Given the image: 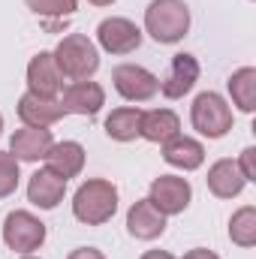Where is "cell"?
Segmentation results:
<instances>
[{
	"mask_svg": "<svg viewBox=\"0 0 256 259\" xmlns=\"http://www.w3.org/2000/svg\"><path fill=\"white\" fill-rule=\"evenodd\" d=\"M52 145H55V136L49 127H21L9 139V154L18 163H39L46 160Z\"/></svg>",
	"mask_w": 256,
	"mask_h": 259,
	"instance_id": "8fae6325",
	"label": "cell"
},
{
	"mask_svg": "<svg viewBox=\"0 0 256 259\" xmlns=\"http://www.w3.org/2000/svg\"><path fill=\"white\" fill-rule=\"evenodd\" d=\"M142 127V109L139 106H121L112 109V115L106 118V136L115 142H133Z\"/></svg>",
	"mask_w": 256,
	"mask_h": 259,
	"instance_id": "44dd1931",
	"label": "cell"
},
{
	"mask_svg": "<svg viewBox=\"0 0 256 259\" xmlns=\"http://www.w3.org/2000/svg\"><path fill=\"white\" fill-rule=\"evenodd\" d=\"M190 30V6L184 0H151L145 9V33L160 46H175Z\"/></svg>",
	"mask_w": 256,
	"mask_h": 259,
	"instance_id": "6da1fadb",
	"label": "cell"
},
{
	"mask_svg": "<svg viewBox=\"0 0 256 259\" xmlns=\"http://www.w3.org/2000/svg\"><path fill=\"white\" fill-rule=\"evenodd\" d=\"M118 211V187L106 178H88L72 196V214L84 226H103Z\"/></svg>",
	"mask_w": 256,
	"mask_h": 259,
	"instance_id": "7a4b0ae2",
	"label": "cell"
},
{
	"mask_svg": "<svg viewBox=\"0 0 256 259\" xmlns=\"http://www.w3.org/2000/svg\"><path fill=\"white\" fill-rule=\"evenodd\" d=\"M163 160L175 169H184V172H193L205 163V145L196 142L190 136H175L163 145Z\"/></svg>",
	"mask_w": 256,
	"mask_h": 259,
	"instance_id": "d6986e66",
	"label": "cell"
},
{
	"mask_svg": "<svg viewBox=\"0 0 256 259\" xmlns=\"http://www.w3.org/2000/svg\"><path fill=\"white\" fill-rule=\"evenodd\" d=\"M238 163V169H241V175H244V181L250 184V181H256V148L250 145V148H244L241 151V157L235 160Z\"/></svg>",
	"mask_w": 256,
	"mask_h": 259,
	"instance_id": "d4e9b609",
	"label": "cell"
},
{
	"mask_svg": "<svg viewBox=\"0 0 256 259\" xmlns=\"http://www.w3.org/2000/svg\"><path fill=\"white\" fill-rule=\"evenodd\" d=\"M139 136L154 142V145H166L169 139L181 136V118L172 109H154V112H142V127Z\"/></svg>",
	"mask_w": 256,
	"mask_h": 259,
	"instance_id": "ac0fdd59",
	"label": "cell"
},
{
	"mask_svg": "<svg viewBox=\"0 0 256 259\" xmlns=\"http://www.w3.org/2000/svg\"><path fill=\"white\" fill-rule=\"evenodd\" d=\"M199 61L187 55V52H181V55H175L172 58V64H169V72H166V78H160V94L166 97V100H181L184 94H190L193 88H196V81H199Z\"/></svg>",
	"mask_w": 256,
	"mask_h": 259,
	"instance_id": "7c38bea8",
	"label": "cell"
},
{
	"mask_svg": "<svg viewBox=\"0 0 256 259\" xmlns=\"http://www.w3.org/2000/svg\"><path fill=\"white\" fill-rule=\"evenodd\" d=\"M18 181H21V172H18V160L9 154V151H0V199L12 196L18 190Z\"/></svg>",
	"mask_w": 256,
	"mask_h": 259,
	"instance_id": "cb8c5ba5",
	"label": "cell"
},
{
	"mask_svg": "<svg viewBox=\"0 0 256 259\" xmlns=\"http://www.w3.org/2000/svg\"><path fill=\"white\" fill-rule=\"evenodd\" d=\"M52 55H55L61 75L72 78V81H84L100 69V49L84 33H66Z\"/></svg>",
	"mask_w": 256,
	"mask_h": 259,
	"instance_id": "3957f363",
	"label": "cell"
},
{
	"mask_svg": "<svg viewBox=\"0 0 256 259\" xmlns=\"http://www.w3.org/2000/svg\"><path fill=\"white\" fill-rule=\"evenodd\" d=\"M64 193H66V181L61 175H55L52 169H39L27 181V199H30V205H36L42 211L58 208L64 202Z\"/></svg>",
	"mask_w": 256,
	"mask_h": 259,
	"instance_id": "5bb4252c",
	"label": "cell"
},
{
	"mask_svg": "<svg viewBox=\"0 0 256 259\" xmlns=\"http://www.w3.org/2000/svg\"><path fill=\"white\" fill-rule=\"evenodd\" d=\"M151 205L166 214V217H175V214H184L187 205L193 199V187L187 178H178V175H160L151 181V190H148Z\"/></svg>",
	"mask_w": 256,
	"mask_h": 259,
	"instance_id": "52a82bcc",
	"label": "cell"
},
{
	"mask_svg": "<svg viewBox=\"0 0 256 259\" xmlns=\"http://www.w3.org/2000/svg\"><path fill=\"white\" fill-rule=\"evenodd\" d=\"M3 241L15 253H33L46 244V223L30 211H9L3 220Z\"/></svg>",
	"mask_w": 256,
	"mask_h": 259,
	"instance_id": "5b68a950",
	"label": "cell"
},
{
	"mask_svg": "<svg viewBox=\"0 0 256 259\" xmlns=\"http://www.w3.org/2000/svg\"><path fill=\"white\" fill-rule=\"evenodd\" d=\"M112 84H115V91L124 100H130V103H148L160 91V78L151 69H145V66H139V64L115 66L112 69Z\"/></svg>",
	"mask_w": 256,
	"mask_h": 259,
	"instance_id": "8992f818",
	"label": "cell"
},
{
	"mask_svg": "<svg viewBox=\"0 0 256 259\" xmlns=\"http://www.w3.org/2000/svg\"><path fill=\"white\" fill-rule=\"evenodd\" d=\"M229 238L238 247H253L256 244V208L253 205H244V208H238L232 214V220H229Z\"/></svg>",
	"mask_w": 256,
	"mask_h": 259,
	"instance_id": "7402d4cb",
	"label": "cell"
},
{
	"mask_svg": "<svg viewBox=\"0 0 256 259\" xmlns=\"http://www.w3.org/2000/svg\"><path fill=\"white\" fill-rule=\"evenodd\" d=\"M0 133H3V115H0Z\"/></svg>",
	"mask_w": 256,
	"mask_h": 259,
	"instance_id": "4dcf8cb0",
	"label": "cell"
},
{
	"mask_svg": "<svg viewBox=\"0 0 256 259\" xmlns=\"http://www.w3.org/2000/svg\"><path fill=\"white\" fill-rule=\"evenodd\" d=\"M232 121H235V118H232V106H229L220 94L205 91V94H199V97L193 100L190 124L199 136H205V139H223V136L232 130Z\"/></svg>",
	"mask_w": 256,
	"mask_h": 259,
	"instance_id": "277c9868",
	"label": "cell"
},
{
	"mask_svg": "<svg viewBox=\"0 0 256 259\" xmlns=\"http://www.w3.org/2000/svg\"><path fill=\"white\" fill-rule=\"evenodd\" d=\"M46 169H52V172L61 175L64 181L81 175V169H84V148H81L78 142H72V139L55 142V145L49 148V154H46Z\"/></svg>",
	"mask_w": 256,
	"mask_h": 259,
	"instance_id": "2e32d148",
	"label": "cell"
},
{
	"mask_svg": "<svg viewBox=\"0 0 256 259\" xmlns=\"http://www.w3.org/2000/svg\"><path fill=\"white\" fill-rule=\"evenodd\" d=\"M15 112H18V118H21L24 127H52V124H58L64 118L61 100H42V97H36L30 91L18 100Z\"/></svg>",
	"mask_w": 256,
	"mask_h": 259,
	"instance_id": "9a60e30c",
	"label": "cell"
},
{
	"mask_svg": "<svg viewBox=\"0 0 256 259\" xmlns=\"http://www.w3.org/2000/svg\"><path fill=\"white\" fill-rule=\"evenodd\" d=\"M21 259H39V256H33V253H24V256H21Z\"/></svg>",
	"mask_w": 256,
	"mask_h": 259,
	"instance_id": "f546056e",
	"label": "cell"
},
{
	"mask_svg": "<svg viewBox=\"0 0 256 259\" xmlns=\"http://www.w3.org/2000/svg\"><path fill=\"white\" fill-rule=\"evenodd\" d=\"M181 259H220L214 250H205V247H193V250H187Z\"/></svg>",
	"mask_w": 256,
	"mask_h": 259,
	"instance_id": "4316f807",
	"label": "cell"
},
{
	"mask_svg": "<svg viewBox=\"0 0 256 259\" xmlns=\"http://www.w3.org/2000/svg\"><path fill=\"white\" fill-rule=\"evenodd\" d=\"M142 30L121 15H112V18H103L97 24V42L103 52L109 55H133L139 46H142Z\"/></svg>",
	"mask_w": 256,
	"mask_h": 259,
	"instance_id": "ba28073f",
	"label": "cell"
},
{
	"mask_svg": "<svg viewBox=\"0 0 256 259\" xmlns=\"http://www.w3.org/2000/svg\"><path fill=\"white\" fill-rule=\"evenodd\" d=\"M30 12H36L39 18H49V21H64L72 18L75 9H78V0H24Z\"/></svg>",
	"mask_w": 256,
	"mask_h": 259,
	"instance_id": "603a6c76",
	"label": "cell"
},
{
	"mask_svg": "<svg viewBox=\"0 0 256 259\" xmlns=\"http://www.w3.org/2000/svg\"><path fill=\"white\" fill-rule=\"evenodd\" d=\"M66 259H106V253L97 250V247H75Z\"/></svg>",
	"mask_w": 256,
	"mask_h": 259,
	"instance_id": "484cf974",
	"label": "cell"
},
{
	"mask_svg": "<svg viewBox=\"0 0 256 259\" xmlns=\"http://www.w3.org/2000/svg\"><path fill=\"white\" fill-rule=\"evenodd\" d=\"M61 88H64V75L55 64V55L52 52L33 55L27 64V91L42 97V100H58Z\"/></svg>",
	"mask_w": 256,
	"mask_h": 259,
	"instance_id": "9c48e42d",
	"label": "cell"
},
{
	"mask_svg": "<svg viewBox=\"0 0 256 259\" xmlns=\"http://www.w3.org/2000/svg\"><path fill=\"white\" fill-rule=\"evenodd\" d=\"M208 190L217 196V199H235V196H241L244 190V175H241V169H238V163L235 160H217L211 169H208Z\"/></svg>",
	"mask_w": 256,
	"mask_h": 259,
	"instance_id": "e0dca14e",
	"label": "cell"
},
{
	"mask_svg": "<svg viewBox=\"0 0 256 259\" xmlns=\"http://www.w3.org/2000/svg\"><path fill=\"white\" fill-rule=\"evenodd\" d=\"M88 3H94V6H112L115 0H88Z\"/></svg>",
	"mask_w": 256,
	"mask_h": 259,
	"instance_id": "f1b7e54d",
	"label": "cell"
},
{
	"mask_svg": "<svg viewBox=\"0 0 256 259\" xmlns=\"http://www.w3.org/2000/svg\"><path fill=\"white\" fill-rule=\"evenodd\" d=\"M64 115H81V118H94L103 106H106V91L103 84L84 78V81H72L61 97Z\"/></svg>",
	"mask_w": 256,
	"mask_h": 259,
	"instance_id": "30bf717a",
	"label": "cell"
},
{
	"mask_svg": "<svg viewBox=\"0 0 256 259\" xmlns=\"http://www.w3.org/2000/svg\"><path fill=\"white\" fill-rule=\"evenodd\" d=\"M142 259H178V256H172L169 250H148V253H142Z\"/></svg>",
	"mask_w": 256,
	"mask_h": 259,
	"instance_id": "83f0119b",
	"label": "cell"
},
{
	"mask_svg": "<svg viewBox=\"0 0 256 259\" xmlns=\"http://www.w3.org/2000/svg\"><path fill=\"white\" fill-rule=\"evenodd\" d=\"M226 88H229L232 103H235L244 115H253L256 112V69L253 66H241V69H235V72L229 75Z\"/></svg>",
	"mask_w": 256,
	"mask_h": 259,
	"instance_id": "ffe728a7",
	"label": "cell"
},
{
	"mask_svg": "<svg viewBox=\"0 0 256 259\" xmlns=\"http://www.w3.org/2000/svg\"><path fill=\"white\" fill-rule=\"evenodd\" d=\"M127 232L136 241H154L166 232V214H160L151 199H139L127 211Z\"/></svg>",
	"mask_w": 256,
	"mask_h": 259,
	"instance_id": "4fadbf2b",
	"label": "cell"
}]
</instances>
